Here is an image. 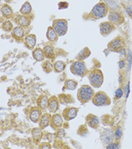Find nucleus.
I'll list each match as a JSON object with an SVG mask.
<instances>
[{
	"instance_id": "obj_1",
	"label": "nucleus",
	"mask_w": 132,
	"mask_h": 149,
	"mask_svg": "<svg viewBox=\"0 0 132 149\" xmlns=\"http://www.w3.org/2000/svg\"><path fill=\"white\" fill-rule=\"evenodd\" d=\"M94 90L89 85H83L78 91V99L82 103H86L94 96Z\"/></svg>"
},
{
	"instance_id": "obj_2",
	"label": "nucleus",
	"mask_w": 132,
	"mask_h": 149,
	"mask_svg": "<svg viewBox=\"0 0 132 149\" xmlns=\"http://www.w3.org/2000/svg\"><path fill=\"white\" fill-rule=\"evenodd\" d=\"M108 11V7L104 3H99L94 6L90 12V16L95 19H101L107 16Z\"/></svg>"
},
{
	"instance_id": "obj_3",
	"label": "nucleus",
	"mask_w": 132,
	"mask_h": 149,
	"mask_svg": "<svg viewBox=\"0 0 132 149\" xmlns=\"http://www.w3.org/2000/svg\"><path fill=\"white\" fill-rule=\"evenodd\" d=\"M89 80L90 85L95 88H99L103 83V74L99 69H94L90 72L89 75Z\"/></svg>"
},
{
	"instance_id": "obj_4",
	"label": "nucleus",
	"mask_w": 132,
	"mask_h": 149,
	"mask_svg": "<svg viewBox=\"0 0 132 149\" xmlns=\"http://www.w3.org/2000/svg\"><path fill=\"white\" fill-rule=\"evenodd\" d=\"M92 102L96 106H108V105H110L111 99L105 92L99 91L94 95V96L92 98Z\"/></svg>"
},
{
	"instance_id": "obj_5",
	"label": "nucleus",
	"mask_w": 132,
	"mask_h": 149,
	"mask_svg": "<svg viewBox=\"0 0 132 149\" xmlns=\"http://www.w3.org/2000/svg\"><path fill=\"white\" fill-rule=\"evenodd\" d=\"M52 27L54 28L58 36H64L68 29L67 21L65 19H56L53 21Z\"/></svg>"
},
{
	"instance_id": "obj_6",
	"label": "nucleus",
	"mask_w": 132,
	"mask_h": 149,
	"mask_svg": "<svg viewBox=\"0 0 132 149\" xmlns=\"http://www.w3.org/2000/svg\"><path fill=\"white\" fill-rule=\"evenodd\" d=\"M71 72L76 76L84 77L87 73V67L82 61H76L71 65Z\"/></svg>"
},
{
	"instance_id": "obj_7",
	"label": "nucleus",
	"mask_w": 132,
	"mask_h": 149,
	"mask_svg": "<svg viewBox=\"0 0 132 149\" xmlns=\"http://www.w3.org/2000/svg\"><path fill=\"white\" fill-rule=\"evenodd\" d=\"M108 47L111 51L119 52L125 47V41L121 38H116L108 43Z\"/></svg>"
},
{
	"instance_id": "obj_8",
	"label": "nucleus",
	"mask_w": 132,
	"mask_h": 149,
	"mask_svg": "<svg viewBox=\"0 0 132 149\" xmlns=\"http://www.w3.org/2000/svg\"><path fill=\"white\" fill-rule=\"evenodd\" d=\"M50 126L53 129H57L59 128H62L63 125V117L61 114L56 113L50 118Z\"/></svg>"
},
{
	"instance_id": "obj_9",
	"label": "nucleus",
	"mask_w": 132,
	"mask_h": 149,
	"mask_svg": "<svg viewBox=\"0 0 132 149\" xmlns=\"http://www.w3.org/2000/svg\"><path fill=\"white\" fill-rule=\"evenodd\" d=\"M78 112H79V109L76 107H72V106L66 107L62 112V117L66 121H70L76 118Z\"/></svg>"
},
{
	"instance_id": "obj_10",
	"label": "nucleus",
	"mask_w": 132,
	"mask_h": 149,
	"mask_svg": "<svg viewBox=\"0 0 132 149\" xmlns=\"http://www.w3.org/2000/svg\"><path fill=\"white\" fill-rule=\"evenodd\" d=\"M108 19H109V21H111L114 25H121L125 21L124 16L119 12H117L113 9L110 11Z\"/></svg>"
},
{
	"instance_id": "obj_11",
	"label": "nucleus",
	"mask_w": 132,
	"mask_h": 149,
	"mask_svg": "<svg viewBox=\"0 0 132 149\" xmlns=\"http://www.w3.org/2000/svg\"><path fill=\"white\" fill-rule=\"evenodd\" d=\"M41 116H42V112L39 106H34L31 108L30 112H29V119L32 122L39 123Z\"/></svg>"
},
{
	"instance_id": "obj_12",
	"label": "nucleus",
	"mask_w": 132,
	"mask_h": 149,
	"mask_svg": "<svg viewBox=\"0 0 132 149\" xmlns=\"http://www.w3.org/2000/svg\"><path fill=\"white\" fill-rule=\"evenodd\" d=\"M114 30V24L111 21H105L100 24V32L103 36H107L110 34Z\"/></svg>"
},
{
	"instance_id": "obj_13",
	"label": "nucleus",
	"mask_w": 132,
	"mask_h": 149,
	"mask_svg": "<svg viewBox=\"0 0 132 149\" xmlns=\"http://www.w3.org/2000/svg\"><path fill=\"white\" fill-rule=\"evenodd\" d=\"M101 138L104 143L109 144L111 142H112V141L114 139V133L112 132V130H111L110 129H106L102 132Z\"/></svg>"
},
{
	"instance_id": "obj_14",
	"label": "nucleus",
	"mask_w": 132,
	"mask_h": 149,
	"mask_svg": "<svg viewBox=\"0 0 132 149\" xmlns=\"http://www.w3.org/2000/svg\"><path fill=\"white\" fill-rule=\"evenodd\" d=\"M31 17L28 16H23V15H17L16 17H15V21L16 22L21 26L22 27H26L28 26L30 24H31Z\"/></svg>"
},
{
	"instance_id": "obj_15",
	"label": "nucleus",
	"mask_w": 132,
	"mask_h": 149,
	"mask_svg": "<svg viewBox=\"0 0 132 149\" xmlns=\"http://www.w3.org/2000/svg\"><path fill=\"white\" fill-rule=\"evenodd\" d=\"M48 108L50 112H56L60 108V101L56 96H51L49 99V106Z\"/></svg>"
},
{
	"instance_id": "obj_16",
	"label": "nucleus",
	"mask_w": 132,
	"mask_h": 149,
	"mask_svg": "<svg viewBox=\"0 0 132 149\" xmlns=\"http://www.w3.org/2000/svg\"><path fill=\"white\" fill-rule=\"evenodd\" d=\"M86 123L89 127L93 128V129H97L100 125L99 119L94 114H89L86 117Z\"/></svg>"
},
{
	"instance_id": "obj_17",
	"label": "nucleus",
	"mask_w": 132,
	"mask_h": 149,
	"mask_svg": "<svg viewBox=\"0 0 132 149\" xmlns=\"http://www.w3.org/2000/svg\"><path fill=\"white\" fill-rule=\"evenodd\" d=\"M24 35H25V32H24V29L23 27L21 26H17L16 27L13 28L12 30V37L16 39V40H22V39L24 38Z\"/></svg>"
},
{
	"instance_id": "obj_18",
	"label": "nucleus",
	"mask_w": 132,
	"mask_h": 149,
	"mask_svg": "<svg viewBox=\"0 0 132 149\" xmlns=\"http://www.w3.org/2000/svg\"><path fill=\"white\" fill-rule=\"evenodd\" d=\"M36 36L34 34H29L25 39V45L29 49H33L36 45Z\"/></svg>"
},
{
	"instance_id": "obj_19",
	"label": "nucleus",
	"mask_w": 132,
	"mask_h": 149,
	"mask_svg": "<svg viewBox=\"0 0 132 149\" xmlns=\"http://www.w3.org/2000/svg\"><path fill=\"white\" fill-rule=\"evenodd\" d=\"M50 118L51 116L49 114V113H44L42 114L39 121V128H41L42 129H44L46 127H48L50 124Z\"/></svg>"
},
{
	"instance_id": "obj_20",
	"label": "nucleus",
	"mask_w": 132,
	"mask_h": 149,
	"mask_svg": "<svg viewBox=\"0 0 132 149\" xmlns=\"http://www.w3.org/2000/svg\"><path fill=\"white\" fill-rule=\"evenodd\" d=\"M32 140L36 144H39V142L42 139L43 136V132L41 128H34L32 130Z\"/></svg>"
},
{
	"instance_id": "obj_21",
	"label": "nucleus",
	"mask_w": 132,
	"mask_h": 149,
	"mask_svg": "<svg viewBox=\"0 0 132 149\" xmlns=\"http://www.w3.org/2000/svg\"><path fill=\"white\" fill-rule=\"evenodd\" d=\"M0 11H1V13H2V15L5 17V18H7V19H10L12 16H13V9H12V8L9 6V5H8V4H3L2 7H1V9H0Z\"/></svg>"
},
{
	"instance_id": "obj_22",
	"label": "nucleus",
	"mask_w": 132,
	"mask_h": 149,
	"mask_svg": "<svg viewBox=\"0 0 132 149\" xmlns=\"http://www.w3.org/2000/svg\"><path fill=\"white\" fill-rule=\"evenodd\" d=\"M46 37L48 39L49 41L50 42H56L58 40V35L56 33V31L54 30V28L52 26H49L46 32Z\"/></svg>"
},
{
	"instance_id": "obj_23",
	"label": "nucleus",
	"mask_w": 132,
	"mask_h": 149,
	"mask_svg": "<svg viewBox=\"0 0 132 149\" xmlns=\"http://www.w3.org/2000/svg\"><path fill=\"white\" fill-rule=\"evenodd\" d=\"M37 104H38V106L41 109V110H45L48 108V106H49V98L47 95H41L38 101H37Z\"/></svg>"
},
{
	"instance_id": "obj_24",
	"label": "nucleus",
	"mask_w": 132,
	"mask_h": 149,
	"mask_svg": "<svg viewBox=\"0 0 132 149\" xmlns=\"http://www.w3.org/2000/svg\"><path fill=\"white\" fill-rule=\"evenodd\" d=\"M32 56L37 62H43L45 58L44 54V51L40 48H36L32 51Z\"/></svg>"
},
{
	"instance_id": "obj_25",
	"label": "nucleus",
	"mask_w": 132,
	"mask_h": 149,
	"mask_svg": "<svg viewBox=\"0 0 132 149\" xmlns=\"http://www.w3.org/2000/svg\"><path fill=\"white\" fill-rule=\"evenodd\" d=\"M44 56L47 59H53L55 57V50L53 46L51 45H45L43 49Z\"/></svg>"
},
{
	"instance_id": "obj_26",
	"label": "nucleus",
	"mask_w": 132,
	"mask_h": 149,
	"mask_svg": "<svg viewBox=\"0 0 132 149\" xmlns=\"http://www.w3.org/2000/svg\"><path fill=\"white\" fill-rule=\"evenodd\" d=\"M32 5L29 2H25L20 9V13L23 16H29L32 14Z\"/></svg>"
},
{
	"instance_id": "obj_27",
	"label": "nucleus",
	"mask_w": 132,
	"mask_h": 149,
	"mask_svg": "<svg viewBox=\"0 0 132 149\" xmlns=\"http://www.w3.org/2000/svg\"><path fill=\"white\" fill-rule=\"evenodd\" d=\"M59 101L63 103V104H69V103H72L74 102V99L72 98V96L71 95H65V94H62V95H59V97H58Z\"/></svg>"
},
{
	"instance_id": "obj_28",
	"label": "nucleus",
	"mask_w": 132,
	"mask_h": 149,
	"mask_svg": "<svg viewBox=\"0 0 132 149\" xmlns=\"http://www.w3.org/2000/svg\"><path fill=\"white\" fill-rule=\"evenodd\" d=\"M53 66H54V71L57 73H60L65 70L66 63L64 62H62V61H57L54 63Z\"/></svg>"
},
{
	"instance_id": "obj_29",
	"label": "nucleus",
	"mask_w": 132,
	"mask_h": 149,
	"mask_svg": "<svg viewBox=\"0 0 132 149\" xmlns=\"http://www.w3.org/2000/svg\"><path fill=\"white\" fill-rule=\"evenodd\" d=\"M78 83L73 80V79H67L65 82L64 85V89H69V90H73L77 88Z\"/></svg>"
},
{
	"instance_id": "obj_30",
	"label": "nucleus",
	"mask_w": 132,
	"mask_h": 149,
	"mask_svg": "<svg viewBox=\"0 0 132 149\" xmlns=\"http://www.w3.org/2000/svg\"><path fill=\"white\" fill-rule=\"evenodd\" d=\"M89 55H90V50L88 48H85V49H83L79 53V55L77 56V58H78L79 60L82 61V60H85V59H86L87 57H89Z\"/></svg>"
},
{
	"instance_id": "obj_31",
	"label": "nucleus",
	"mask_w": 132,
	"mask_h": 149,
	"mask_svg": "<svg viewBox=\"0 0 132 149\" xmlns=\"http://www.w3.org/2000/svg\"><path fill=\"white\" fill-rule=\"evenodd\" d=\"M2 28L5 32H11L13 30V24L10 21H5L2 24Z\"/></svg>"
},
{
	"instance_id": "obj_32",
	"label": "nucleus",
	"mask_w": 132,
	"mask_h": 149,
	"mask_svg": "<svg viewBox=\"0 0 132 149\" xmlns=\"http://www.w3.org/2000/svg\"><path fill=\"white\" fill-rule=\"evenodd\" d=\"M43 69H44V72L46 73H49L50 72H52V70L54 69V66H53V64L51 63L50 62H44L43 65Z\"/></svg>"
},
{
	"instance_id": "obj_33",
	"label": "nucleus",
	"mask_w": 132,
	"mask_h": 149,
	"mask_svg": "<svg viewBox=\"0 0 132 149\" xmlns=\"http://www.w3.org/2000/svg\"><path fill=\"white\" fill-rule=\"evenodd\" d=\"M55 135H56V137L57 139L61 140V139H62L66 135V131H65V129H63L62 128H59V129H57V131L55 134Z\"/></svg>"
},
{
	"instance_id": "obj_34",
	"label": "nucleus",
	"mask_w": 132,
	"mask_h": 149,
	"mask_svg": "<svg viewBox=\"0 0 132 149\" xmlns=\"http://www.w3.org/2000/svg\"><path fill=\"white\" fill-rule=\"evenodd\" d=\"M114 137L116 140H120L121 137H122V129L120 127H118L114 132Z\"/></svg>"
},
{
	"instance_id": "obj_35",
	"label": "nucleus",
	"mask_w": 132,
	"mask_h": 149,
	"mask_svg": "<svg viewBox=\"0 0 132 149\" xmlns=\"http://www.w3.org/2000/svg\"><path fill=\"white\" fill-rule=\"evenodd\" d=\"M115 96H116L117 99H119V98H121V97L123 96V90H122V89H118L116 90V92H115Z\"/></svg>"
},
{
	"instance_id": "obj_36",
	"label": "nucleus",
	"mask_w": 132,
	"mask_h": 149,
	"mask_svg": "<svg viewBox=\"0 0 132 149\" xmlns=\"http://www.w3.org/2000/svg\"><path fill=\"white\" fill-rule=\"evenodd\" d=\"M58 8H59V9H66L67 7H68V3H66V2H60L59 3H58Z\"/></svg>"
},
{
	"instance_id": "obj_37",
	"label": "nucleus",
	"mask_w": 132,
	"mask_h": 149,
	"mask_svg": "<svg viewBox=\"0 0 132 149\" xmlns=\"http://www.w3.org/2000/svg\"><path fill=\"white\" fill-rule=\"evenodd\" d=\"M119 148V146L118 145V143H112V142L108 144V146H107V148Z\"/></svg>"
},
{
	"instance_id": "obj_38",
	"label": "nucleus",
	"mask_w": 132,
	"mask_h": 149,
	"mask_svg": "<svg viewBox=\"0 0 132 149\" xmlns=\"http://www.w3.org/2000/svg\"><path fill=\"white\" fill-rule=\"evenodd\" d=\"M39 148H44V149H50L51 146L49 143H42L41 145H39Z\"/></svg>"
},
{
	"instance_id": "obj_39",
	"label": "nucleus",
	"mask_w": 132,
	"mask_h": 149,
	"mask_svg": "<svg viewBox=\"0 0 132 149\" xmlns=\"http://www.w3.org/2000/svg\"><path fill=\"white\" fill-rule=\"evenodd\" d=\"M125 62L124 61H120L119 62H118V66H119V68H124L125 67Z\"/></svg>"
},
{
	"instance_id": "obj_40",
	"label": "nucleus",
	"mask_w": 132,
	"mask_h": 149,
	"mask_svg": "<svg viewBox=\"0 0 132 149\" xmlns=\"http://www.w3.org/2000/svg\"><path fill=\"white\" fill-rule=\"evenodd\" d=\"M127 11L130 13V15L132 16V7H131V6H128L127 7Z\"/></svg>"
},
{
	"instance_id": "obj_41",
	"label": "nucleus",
	"mask_w": 132,
	"mask_h": 149,
	"mask_svg": "<svg viewBox=\"0 0 132 149\" xmlns=\"http://www.w3.org/2000/svg\"><path fill=\"white\" fill-rule=\"evenodd\" d=\"M119 52H120V53H121V54H122V55H123L124 56H125L126 55V53H125V48H123V49H121V50H120Z\"/></svg>"
}]
</instances>
